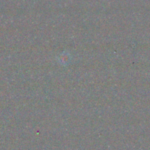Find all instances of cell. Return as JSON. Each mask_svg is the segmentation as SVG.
<instances>
[{
    "mask_svg": "<svg viewBox=\"0 0 150 150\" xmlns=\"http://www.w3.org/2000/svg\"><path fill=\"white\" fill-rule=\"evenodd\" d=\"M58 60L62 65H64V66L68 65L70 64V60H71V56H70V53H62V54L58 57Z\"/></svg>",
    "mask_w": 150,
    "mask_h": 150,
    "instance_id": "6da1fadb",
    "label": "cell"
}]
</instances>
